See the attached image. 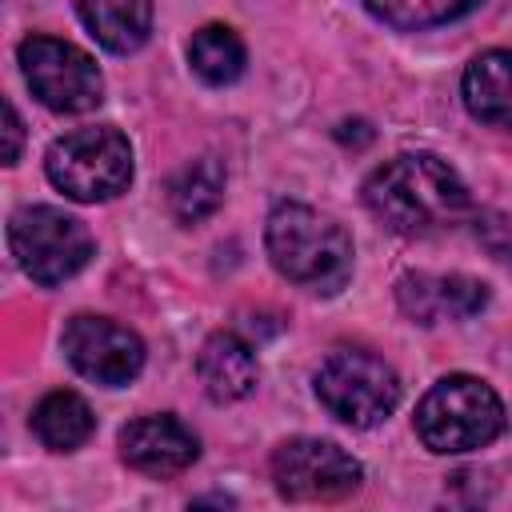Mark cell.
I'll return each mask as SVG.
<instances>
[{
	"label": "cell",
	"mask_w": 512,
	"mask_h": 512,
	"mask_svg": "<svg viewBox=\"0 0 512 512\" xmlns=\"http://www.w3.org/2000/svg\"><path fill=\"white\" fill-rule=\"evenodd\" d=\"M20 140H24V124L16 116V104L4 100V164L20 160Z\"/></svg>",
	"instance_id": "obj_19"
},
{
	"label": "cell",
	"mask_w": 512,
	"mask_h": 512,
	"mask_svg": "<svg viewBox=\"0 0 512 512\" xmlns=\"http://www.w3.org/2000/svg\"><path fill=\"white\" fill-rule=\"evenodd\" d=\"M20 72L32 96L52 112H88L104 100V76L96 60L56 36H28L20 44Z\"/></svg>",
	"instance_id": "obj_7"
},
{
	"label": "cell",
	"mask_w": 512,
	"mask_h": 512,
	"mask_svg": "<svg viewBox=\"0 0 512 512\" xmlns=\"http://www.w3.org/2000/svg\"><path fill=\"white\" fill-rule=\"evenodd\" d=\"M224 200V164L216 156H200L184 164L168 184V208L180 224H200Z\"/></svg>",
	"instance_id": "obj_16"
},
{
	"label": "cell",
	"mask_w": 512,
	"mask_h": 512,
	"mask_svg": "<svg viewBox=\"0 0 512 512\" xmlns=\"http://www.w3.org/2000/svg\"><path fill=\"white\" fill-rule=\"evenodd\" d=\"M396 300L404 308L408 320L416 324H440V320H468L476 312H484L488 304V284L448 272H408L396 280Z\"/></svg>",
	"instance_id": "obj_11"
},
{
	"label": "cell",
	"mask_w": 512,
	"mask_h": 512,
	"mask_svg": "<svg viewBox=\"0 0 512 512\" xmlns=\"http://www.w3.org/2000/svg\"><path fill=\"white\" fill-rule=\"evenodd\" d=\"M464 108L488 128H512V48L480 52L460 80Z\"/></svg>",
	"instance_id": "obj_13"
},
{
	"label": "cell",
	"mask_w": 512,
	"mask_h": 512,
	"mask_svg": "<svg viewBox=\"0 0 512 512\" xmlns=\"http://www.w3.org/2000/svg\"><path fill=\"white\" fill-rule=\"evenodd\" d=\"M368 212L396 236H432L456 228L468 212V188L436 152H396L364 180Z\"/></svg>",
	"instance_id": "obj_1"
},
{
	"label": "cell",
	"mask_w": 512,
	"mask_h": 512,
	"mask_svg": "<svg viewBox=\"0 0 512 512\" xmlns=\"http://www.w3.org/2000/svg\"><path fill=\"white\" fill-rule=\"evenodd\" d=\"M316 396L336 420H344L352 428H372L396 412L400 376L392 372V364H384L372 352L340 348L320 364Z\"/></svg>",
	"instance_id": "obj_6"
},
{
	"label": "cell",
	"mask_w": 512,
	"mask_h": 512,
	"mask_svg": "<svg viewBox=\"0 0 512 512\" xmlns=\"http://www.w3.org/2000/svg\"><path fill=\"white\" fill-rule=\"evenodd\" d=\"M8 244L16 264L44 288L72 280L92 260V232L84 220L52 204H28L8 220Z\"/></svg>",
	"instance_id": "obj_5"
},
{
	"label": "cell",
	"mask_w": 512,
	"mask_h": 512,
	"mask_svg": "<svg viewBox=\"0 0 512 512\" xmlns=\"http://www.w3.org/2000/svg\"><path fill=\"white\" fill-rule=\"evenodd\" d=\"M80 20L100 48L124 56L152 32V0H80Z\"/></svg>",
	"instance_id": "obj_14"
},
{
	"label": "cell",
	"mask_w": 512,
	"mask_h": 512,
	"mask_svg": "<svg viewBox=\"0 0 512 512\" xmlns=\"http://www.w3.org/2000/svg\"><path fill=\"white\" fill-rule=\"evenodd\" d=\"M504 432V404L480 376H444L416 404V436L428 452L456 456L492 444Z\"/></svg>",
	"instance_id": "obj_3"
},
{
	"label": "cell",
	"mask_w": 512,
	"mask_h": 512,
	"mask_svg": "<svg viewBox=\"0 0 512 512\" xmlns=\"http://www.w3.org/2000/svg\"><path fill=\"white\" fill-rule=\"evenodd\" d=\"M60 344H64L68 364L80 376H88L96 384H108V388H120V384L136 380L140 368H144L140 336L132 328L108 320V316H88V312L72 316Z\"/></svg>",
	"instance_id": "obj_9"
},
{
	"label": "cell",
	"mask_w": 512,
	"mask_h": 512,
	"mask_svg": "<svg viewBox=\"0 0 512 512\" xmlns=\"http://www.w3.org/2000/svg\"><path fill=\"white\" fill-rule=\"evenodd\" d=\"M196 372H200L204 392L216 404L244 400L256 388V380H260V364H256L252 344H244L232 332H216V336L204 340V348L196 356Z\"/></svg>",
	"instance_id": "obj_12"
},
{
	"label": "cell",
	"mask_w": 512,
	"mask_h": 512,
	"mask_svg": "<svg viewBox=\"0 0 512 512\" xmlns=\"http://www.w3.org/2000/svg\"><path fill=\"white\" fill-rule=\"evenodd\" d=\"M272 480L284 500L320 504V500H344L360 488L364 468L332 440H288L272 452Z\"/></svg>",
	"instance_id": "obj_8"
},
{
	"label": "cell",
	"mask_w": 512,
	"mask_h": 512,
	"mask_svg": "<svg viewBox=\"0 0 512 512\" xmlns=\"http://www.w3.org/2000/svg\"><path fill=\"white\" fill-rule=\"evenodd\" d=\"M120 456L144 476H180L196 464L200 440L176 416H140L120 432Z\"/></svg>",
	"instance_id": "obj_10"
},
{
	"label": "cell",
	"mask_w": 512,
	"mask_h": 512,
	"mask_svg": "<svg viewBox=\"0 0 512 512\" xmlns=\"http://www.w3.org/2000/svg\"><path fill=\"white\" fill-rule=\"evenodd\" d=\"M276 272L308 292L332 296L352 276V236L340 220L312 204H276L264 228Z\"/></svg>",
	"instance_id": "obj_2"
},
{
	"label": "cell",
	"mask_w": 512,
	"mask_h": 512,
	"mask_svg": "<svg viewBox=\"0 0 512 512\" xmlns=\"http://www.w3.org/2000/svg\"><path fill=\"white\" fill-rule=\"evenodd\" d=\"M188 64L204 84H232L244 72V40L228 24H204L188 44Z\"/></svg>",
	"instance_id": "obj_17"
},
{
	"label": "cell",
	"mask_w": 512,
	"mask_h": 512,
	"mask_svg": "<svg viewBox=\"0 0 512 512\" xmlns=\"http://www.w3.org/2000/svg\"><path fill=\"white\" fill-rule=\"evenodd\" d=\"M484 0H364V8L400 32H420V28H436V24H452L460 16H468L472 8H480Z\"/></svg>",
	"instance_id": "obj_18"
},
{
	"label": "cell",
	"mask_w": 512,
	"mask_h": 512,
	"mask_svg": "<svg viewBox=\"0 0 512 512\" xmlns=\"http://www.w3.org/2000/svg\"><path fill=\"white\" fill-rule=\"evenodd\" d=\"M44 172L52 188H60L68 200H80V204L112 200L132 184V144L124 132L108 124L76 128L52 140L44 156Z\"/></svg>",
	"instance_id": "obj_4"
},
{
	"label": "cell",
	"mask_w": 512,
	"mask_h": 512,
	"mask_svg": "<svg viewBox=\"0 0 512 512\" xmlns=\"http://www.w3.org/2000/svg\"><path fill=\"white\" fill-rule=\"evenodd\" d=\"M32 432L44 448L52 452H76L92 432H96V416L88 408L84 396L60 388V392H48L36 412H32Z\"/></svg>",
	"instance_id": "obj_15"
}]
</instances>
